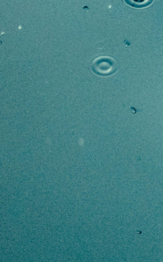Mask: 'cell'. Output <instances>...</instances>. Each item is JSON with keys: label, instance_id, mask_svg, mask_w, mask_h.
Segmentation results:
<instances>
[{"label": "cell", "instance_id": "cell-1", "mask_svg": "<svg viewBox=\"0 0 163 262\" xmlns=\"http://www.w3.org/2000/svg\"><path fill=\"white\" fill-rule=\"evenodd\" d=\"M91 69L96 75L109 76L116 70L115 61L112 58L103 56L95 59L91 64Z\"/></svg>", "mask_w": 163, "mask_h": 262}, {"label": "cell", "instance_id": "cell-2", "mask_svg": "<svg viewBox=\"0 0 163 262\" xmlns=\"http://www.w3.org/2000/svg\"><path fill=\"white\" fill-rule=\"evenodd\" d=\"M130 7L135 8H143L151 5L154 0H124Z\"/></svg>", "mask_w": 163, "mask_h": 262}]
</instances>
